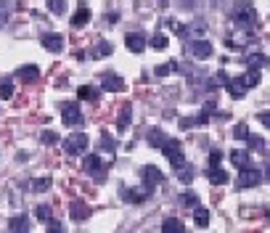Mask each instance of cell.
<instances>
[{"label": "cell", "mask_w": 270, "mask_h": 233, "mask_svg": "<svg viewBox=\"0 0 270 233\" xmlns=\"http://www.w3.org/2000/svg\"><path fill=\"white\" fill-rule=\"evenodd\" d=\"M230 19H233L238 27H249L257 21V11H254L252 3H233L230 5Z\"/></svg>", "instance_id": "cell-1"}, {"label": "cell", "mask_w": 270, "mask_h": 233, "mask_svg": "<svg viewBox=\"0 0 270 233\" xmlns=\"http://www.w3.org/2000/svg\"><path fill=\"white\" fill-rule=\"evenodd\" d=\"M262 180V173L260 170H254V167H238V177H236V188L241 191V188H254Z\"/></svg>", "instance_id": "cell-2"}, {"label": "cell", "mask_w": 270, "mask_h": 233, "mask_svg": "<svg viewBox=\"0 0 270 233\" xmlns=\"http://www.w3.org/2000/svg\"><path fill=\"white\" fill-rule=\"evenodd\" d=\"M162 154H164V159L172 162V167H177V165L186 162V154H183V146H180L177 138H167L164 146H162Z\"/></svg>", "instance_id": "cell-3"}, {"label": "cell", "mask_w": 270, "mask_h": 233, "mask_svg": "<svg viewBox=\"0 0 270 233\" xmlns=\"http://www.w3.org/2000/svg\"><path fill=\"white\" fill-rule=\"evenodd\" d=\"M88 143H90V138L85 133H72L64 141V149H66V154H72V157H80V154L88 151Z\"/></svg>", "instance_id": "cell-4"}, {"label": "cell", "mask_w": 270, "mask_h": 233, "mask_svg": "<svg viewBox=\"0 0 270 233\" xmlns=\"http://www.w3.org/2000/svg\"><path fill=\"white\" fill-rule=\"evenodd\" d=\"M61 119H64L66 127H80L82 125V112L77 109L74 104H64V109H61Z\"/></svg>", "instance_id": "cell-5"}, {"label": "cell", "mask_w": 270, "mask_h": 233, "mask_svg": "<svg viewBox=\"0 0 270 233\" xmlns=\"http://www.w3.org/2000/svg\"><path fill=\"white\" fill-rule=\"evenodd\" d=\"M141 177H143V183L149 185V188H157V185L164 183V175H162V170H157L154 165H146L141 170Z\"/></svg>", "instance_id": "cell-6"}, {"label": "cell", "mask_w": 270, "mask_h": 233, "mask_svg": "<svg viewBox=\"0 0 270 233\" xmlns=\"http://www.w3.org/2000/svg\"><path fill=\"white\" fill-rule=\"evenodd\" d=\"M188 53L194 58H199V61H207L215 53V48H212V43H207V40H196V43L188 45Z\"/></svg>", "instance_id": "cell-7"}, {"label": "cell", "mask_w": 270, "mask_h": 233, "mask_svg": "<svg viewBox=\"0 0 270 233\" xmlns=\"http://www.w3.org/2000/svg\"><path fill=\"white\" fill-rule=\"evenodd\" d=\"M101 88H104L106 93H122V90H125V80H122V77H117V74H111V72H106Z\"/></svg>", "instance_id": "cell-8"}, {"label": "cell", "mask_w": 270, "mask_h": 233, "mask_svg": "<svg viewBox=\"0 0 270 233\" xmlns=\"http://www.w3.org/2000/svg\"><path fill=\"white\" fill-rule=\"evenodd\" d=\"M90 212H93V209H90L88 204H85V201H72V204H69V215H72V220H74V223L88 220V217H90Z\"/></svg>", "instance_id": "cell-9"}, {"label": "cell", "mask_w": 270, "mask_h": 233, "mask_svg": "<svg viewBox=\"0 0 270 233\" xmlns=\"http://www.w3.org/2000/svg\"><path fill=\"white\" fill-rule=\"evenodd\" d=\"M125 45L130 48V53H143L146 51V35L143 32H130L125 37Z\"/></svg>", "instance_id": "cell-10"}, {"label": "cell", "mask_w": 270, "mask_h": 233, "mask_svg": "<svg viewBox=\"0 0 270 233\" xmlns=\"http://www.w3.org/2000/svg\"><path fill=\"white\" fill-rule=\"evenodd\" d=\"M82 170L88 175H98L104 170V162H101V157H98V154H88V157L82 159Z\"/></svg>", "instance_id": "cell-11"}, {"label": "cell", "mask_w": 270, "mask_h": 233, "mask_svg": "<svg viewBox=\"0 0 270 233\" xmlns=\"http://www.w3.org/2000/svg\"><path fill=\"white\" fill-rule=\"evenodd\" d=\"M225 88H228V96H230V98H236V101H238V98H244V93L249 90V88L244 85L241 77H233V80H228Z\"/></svg>", "instance_id": "cell-12"}, {"label": "cell", "mask_w": 270, "mask_h": 233, "mask_svg": "<svg viewBox=\"0 0 270 233\" xmlns=\"http://www.w3.org/2000/svg\"><path fill=\"white\" fill-rule=\"evenodd\" d=\"M40 43H43V48L45 51H51V53H58L61 48H64V40H61V35H43L40 37Z\"/></svg>", "instance_id": "cell-13"}, {"label": "cell", "mask_w": 270, "mask_h": 233, "mask_svg": "<svg viewBox=\"0 0 270 233\" xmlns=\"http://www.w3.org/2000/svg\"><path fill=\"white\" fill-rule=\"evenodd\" d=\"M151 191H154V188H149V185L143 183V185H138V188L130 191V193H127V199L133 201V204H143V201L151 196Z\"/></svg>", "instance_id": "cell-14"}, {"label": "cell", "mask_w": 270, "mask_h": 233, "mask_svg": "<svg viewBox=\"0 0 270 233\" xmlns=\"http://www.w3.org/2000/svg\"><path fill=\"white\" fill-rule=\"evenodd\" d=\"M215 112H217V104H215V98H210V101L204 104V109L199 112V116H196L194 122H196V125H207V122H210V116H212Z\"/></svg>", "instance_id": "cell-15"}, {"label": "cell", "mask_w": 270, "mask_h": 233, "mask_svg": "<svg viewBox=\"0 0 270 233\" xmlns=\"http://www.w3.org/2000/svg\"><path fill=\"white\" fill-rule=\"evenodd\" d=\"M16 77L21 82H37V77H40V69H37L35 64H29V66H21L19 72H16Z\"/></svg>", "instance_id": "cell-16"}, {"label": "cell", "mask_w": 270, "mask_h": 233, "mask_svg": "<svg viewBox=\"0 0 270 233\" xmlns=\"http://www.w3.org/2000/svg\"><path fill=\"white\" fill-rule=\"evenodd\" d=\"M207 177H210V183H212V185H225V183H228V173H225L222 167H210Z\"/></svg>", "instance_id": "cell-17"}, {"label": "cell", "mask_w": 270, "mask_h": 233, "mask_svg": "<svg viewBox=\"0 0 270 233\" xmlns=\"http://www.w3.org/2000/svg\"><path fill=\"white\" fill-rule=\"evenodd\" d=\"M8 231L11 233H27L29 231V217H13V220H8Z\"/></svg>", "instance_id": "cell-18"}, {"label": "cell", "mask_w": 270, "mask_h": 233, "mask_svg": "<svg viewBox=\"0 0 270 233\" xmlns=\"http://www.w3.org/2000/svg\"><path fill=\"white\" fill-rule=\"evenodd\" d=\"M77 96H80L82 101H98V88H93V85H80V88H77Z\"/></svg>", "instance_id": "cell-19"}, {"label": "cell", "mask_w": 270, "mask_h": 233, "mask_svg": "<svg viewBox=\"0 0 270 233\" xmlns=\"http://www.w3.org/2000/svg\"><path fill=\"white\" fill-rule=\"evenodd\" d=\"M194 220H196L199 228H207V225H210V209L196 204V207H194Z\"/></svg>", "instance_id": "cell-20"}, {"label": "cell", "mask_w": 270, "mask_h": 233, "mask_svg": "<svg viewBox=\"0 0 270 233\" xmlns=\"http://www.w3.org/2000/svg\"><path fill=\"white\" fill-rule=\"evenodd\" d=\"M186 231V225H183L177 217H169V220L162 223V233H183Z\"/></svg>", "instance_id": "cell-21"}, {"label": "cell", "mask_w": 270, "mask_h": 233, "mask_svg": "<svg viewBox=\"0 0 270 233\" xmlns=\"http://www.w3.org/2000/svg\"><path fill=\"white\" fill-rule=\"evenodd\" d=\"M175 175H177V180H183V183H191V180H194V170H191L186 162L175 167Z\"/></svg>", "instance_id": "cell-22"}, {"label": "cell", "mask_w": 270, "mask_h": 233, "mask_svg": "<svg viewBox=\"0 0 270 233\" xmlns=\"http://www.w3.org/2000/svg\"><path fill=\"white\" fill-rule=\"evenodd\" d=\"M109 53H114V45H111L109 40H101V43L93 48V56H96V58H106Z\"/></svg>", "instance_id": "cell-23"}, {"label": "cell", "mask_w": 270, "mask_h": 233, "mask_svg": "<svg viewBox=\"0 0 270 233\" xmlns=\"http://www.w3.org/2000/svg\"><path fill=\"white\" fill-rule=\"evenodd\" d=\"M88 21H90V11L82 5V8H80V11H77L74 16H72V27H85Z\"/></svg>", "instance_id": "cell-24"}, {"label": "cell", "mask_w": 270, "mask_h": 233, "mask_svg": "<svg viewBox=\"0 0 270 233\" xmlns=\"http://www.w3.org/2000/svg\"><path fill=\"white\" fill-rule=\"evenodd\" d=\"M127 127H130V106L125 104L122 106V112H119V119H117V130L119 133H125Z\"/></svg>", "instance_id": "cell-25"}, {"label": "cell", "mask_w": 270, "mask_h": 233, "mask_svg": "<svg viewBox=\"0 0 270 233\" xmlns=\"http://www.w3.org/2000/svg\"><path fill=\"white\" fill-rule=\"evenodd\" d=\"M246 146H249L252 151H265V138L262 135H246Z\"/></svg>", "instance_id": "cell-26"}, {"label": "cell", "mask_w": 270, "mask_h": 233, "mask_svg": "<svg viewBox=\"0 0 270 233\" xmlns=\"http://www.w3.org/2000/svg\"><path fill=\"white\" fill-rule=\"evenodd\" d=\"M230 162H233L236 167H246L249 165V151H230Z\"/></svg>", "instance_id": "cell-27"}, {"label": "cell", "mask_w": 270, "mask_h": 233, "mask_svg": "<svg viewBox=\"0 0 270 233\" xmlns=\"http://www.w3.org/2000/svg\"><path fill=\"white\" fill-rule=\"evenodd\" d=\"M241 80H244L246 88H257V85H260V72H257V69H249L246 74H241Z\"/></svg>", "instance_id": "cell-28"}, {"label": "cell", "mask_w": 270, "mask_h": 233, "mask_svg": "<svg viewBox=\"0 0 270 233\" xmlns=\"http://www.w3.org/2000/svg\"><path fill=\"white\" fill-rule=\"evenodd\" d=\"M164 141H167V135L162 133V130H151V133H149V143L154 146V149H162Z\"/></svg>", "instance_id": "cell-29"}, {"label": "cell", "mask_w": 270, "mask_h": 233, "mask_svg": "<svg viewBox=\"0 0 270 233\" xmlns=\"http://www.w3.org/2000/svg\"><path fill=\"white\" fill-rule=\"evenodd\" d=\"M177 201H180L183 207H196L199 204V196H196V193H191V191H186L183 196H177Z\"/></svg>", "instance_id": "cell-30"}, {"label": "cell", "mask_w": 270, "mask_h": 233, "mask_svg": "<svg viewBox=\"0 0 270 233\" xmlns=\"http://www.w3.org/2000/svg\"><path fill=\"white\" fill-rule=\"evenodd\" d=\"M244 61H246V66H249V69H257V66H262V64H268V58H262L260 53H252V56H246Z\"/></svg>", "instance_id": "cell-31"}, {"label": "cell", "mask_w": 270, "mask_h": 233, "mask_svg": "<svg viewBox=\"0 0 270 233\" xmlns=\"http://www.w3.org/2000/svg\"><path fill=\"white\" fill-rule=\"evenodd\" d=\"M48 188H51V177H37L32 183V191H37V193H45Z\"/></svg>", "instance_id": "cell-32"}, {"label": "cell", "mask_w": 270, "mask_h": 233, "mask_svg": "<svg viewBox=\"0 0 270 233\" xmlns=\"http://www.w3.org/2000/svg\"><path fill=\"white\" fill-rule=\"evenodd\" d=\"M35 217H37V220H43V223H48L51 220V207L48 204H40V207L35 209Z\"/></svg>", "instance_id": "cell-33"}, {"label": "cell", "mask_w": 270, "mask_h": 233, "mask_svg": "<svg viewBox=\"0 0 270 233\" xmlns=\"http://www.w3.org/2000/svg\"><path fill=\"white\" fill-rule=\"evenodd\" d=\"M151 48H154V51H164V48H167V37H164V35H154V37H151Z\"/></svg>", "instance_id": "cell-34"}, {"label": "cell", "mask_w": 270, "mask_h": 233, "mask_svg": "<svg viewBox=\"0 0 270 233\" xmlns=\"http://www.w3.org/2000/svg\"><path fill=\"white\" fill-rule=\"evenodd\" d=\"M48 8L53 13H66V0H48Z\"/></svg>", "instance_id": "cell-35"}, {"label": "cell", "mask_w": 270, "mask_h": 233, "mask_svg": "<svg viewBox=\"0 0 270 233\" xmlns=\"http://www.w3.org/2000/svg\"><path fill=\"white\" fill-rule=\"evenodd\" d=\"M0 96H3L5 101L13 96V82H11V80H3V82H0Z\"/></svg>", "instance_id": "cell-36"}, {"label": "cell", "mask_w": 270, "mask_h": 233, "mask_svg": "<svg viewBox=\"0 0 270 233\" xmlns=\"http://www.w3.org/2000/svg\"><path fill=\"white\" fill-rule=\"evenodd\" d=\"M246 135H249V127H246L244 122H238V125L233 127V138H238V141H246Z\"/></svg>", "instance_id": "cell-37"}, {"label": "cell", "mask_w": 270, "mask_h": 233, "mask_svg": "<svg viewBox=\"0 0 270 233\" xmlns=\"http://www.w3.org/2000/svg\"><path fill=\"white\" fill-rule=\"evenodd\" d=\"M40 141H43L45 146H53V143H56V141H58V135H56V133H53V130H43V135H40Z\"/></svg>", "instance_id": "cell-38"}, {"label": "cell", "mask_w": 270, "mask_h": 233, "mask_svg": "<svg viewBox=\"0 0 270 233\" xmlns=\"http://www.w3.org/2000/svg\"><path fill=\"white\" fill-rule=\"evenodd\" d=\"M220 162H222V151L220 149H212L210 151V167H220Z\"/></svg>", "instance_id": "cell-39"}, {"label": "cell", "mask_w": 270, "mask_h": 233, "mask_svg": "<svg viewBox=\"0 0 270 233\" xmlns=\"http://www.w3.org/2000/svg\"><path fill=\"white\" fill-rule=\"evenodd\" d=\"M45 231H53V233H64V225H61V223H56V220H48V228H45Z\"/></svg>", "instance_id": "cell-40"}, {"label": "cell", "mask_w": 270, "mask_h": 233, "mask_svg": "<svg viewBox=\"0 0 270 233\" xmlns=\"http://www.w3.org/2000/svg\"><path fill=\"white\" fill-rule=\"evenodd\" d=\"M169 27H172L177 35H186V24H180V21H169Z\"/></svg>", "instance_id": "cell-41"}, {"label": "cell", "mask_w": 270, "mask_h": 233, "mask_svg": "<svg viewBox=\"0 0 270 233\" xmlns=\"http://www.w3.org/2000/svg\"><path fill=\"white\" fill-rule=\"evenodd\" d=\"M101 146H104L106 151H114V143H111V138L106 135V133H104V141H101Z\"/></svg>", "instance_id": "cell-42"}, {"label": "cell", "mask_w": 270, "mask_h": 233, "mask_svg": "<svg viewBox=\"0 0 270 233\" xmlns=\"http://www.w3.org/2000/svg\"><path fill=\"white\" fill-rule=\"evenodd\" d=\"M260 122H262V127L270 130V112H262V114H260Z\"/></svg>", "instance_id": "cell-43"}, {"label": "cell", "mask_w": 270, "mask_h": 233, "mask_svg": "<svg viewBox=\"0 0 270 233\" xmlns=\"http://www.w3.org/2000/svg\"><path fill=\"white\" fill-rule=\"evenodd\" d=\"M159 3H162V5H167V0H159Z\"/></svg>", "instance_id": "cell-44"}, {"label": "cell", "mask_w": 270, "mask_h": 233, "mask_svg": "<svg viewBox=\"0 0 270 233\" xmlns=\"http://www.w3.org/2000/svg\"><path fill=\"white\" fill-rule=\"evenodd\" d=\"M268 177H270V167H268Z\"/></svg>", "instance_id": "cell-45"}]
</instances>
